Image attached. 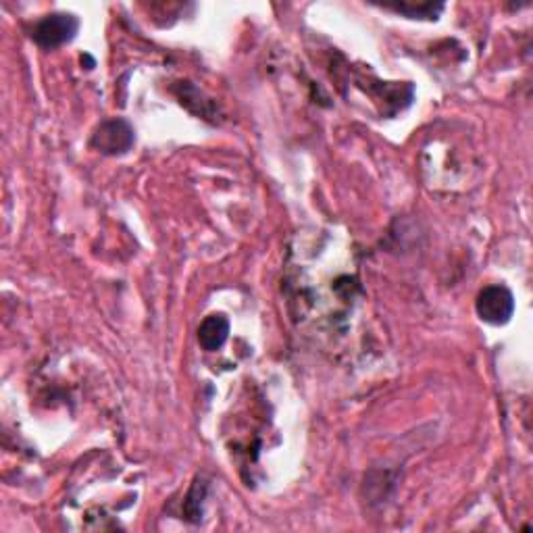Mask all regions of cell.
Masks as SVG:
<instances>
[{
	"label": "cell",
	"mask_w": 533,
	"mask_h": 533,
	"mask_svg": "<svg viewBox=\"0 0 533 533\" xmlns=\"http://www.w3.org/2000/svg\"><path fill=\"white\" fill-rule=\"evenodd\" d=\"M134 128L125 121V119H109L103 121L96 128L94 136H92V146L103 152V155H125V152H130L134 146Z\"/></svg>",
	"instance_id": "cell-3"
},
{
	"label": "cell",
	"mask_w": 533,
	"mask_h": 533,
	"mask_svg": "<svg viewBox=\"0 0 533 533\" xmlns=\"http://www.w3.org/2000/svg\"><path fill=\"white\" fill-rule=\"evenodd\" d=\"M386 9H392L396 13H402L406 17H413V19H438V15L444 11V5H431V3H423V5H409V3H400V5H386Z\"/></svg>",
	"instance_id": "cell-5"
},
{
	"label": "cell",
	"mask_w": 533,
	"mask_h": 533,
	"mask_svg": "<svg viewBox=\"0 0 533 533\" xmlns=\"http://www.w3.org/2000/svg\"><path fill=\"white\" fill-rule=\"evenodd\" d=\"M80 30V21L71 13H53L40 19L34 28V42L42 48H59L71 42Z\"/></svg>",
	"instance_id": "cell-2"
},
{
	"label": "cell",
	"mask_w": 533,
	"mask_h": 533,
	"mask_svg": "<svg viewBox=\"0 0 533 533\" xmlns=\"http://www.w3.org/2000/svg\"><path fill=\"white\" fill-rule=\"evenodd\" d=\"M475 311L481 321L490 325L509 323L515 313V296L504 286H488L479 292Z\"/></svg>",
	"instance_id": "cell-1"
},
{
	"label": "cell",
	"mask_w": 533,
	"mask_h": 533,
	"mask_svg": "<svg viewBox=\"0 0 533 533\" xmlns=\"http://www.w3.org/2000/svg\"><path fill=\"white\" fill-rule=\"evenodd\" d=\"M230 338V321L223 315H211L198 327V342L207 352L219 350Z\"/></svg>",
	"instance_id": "cell-4"
}]
</instances>
